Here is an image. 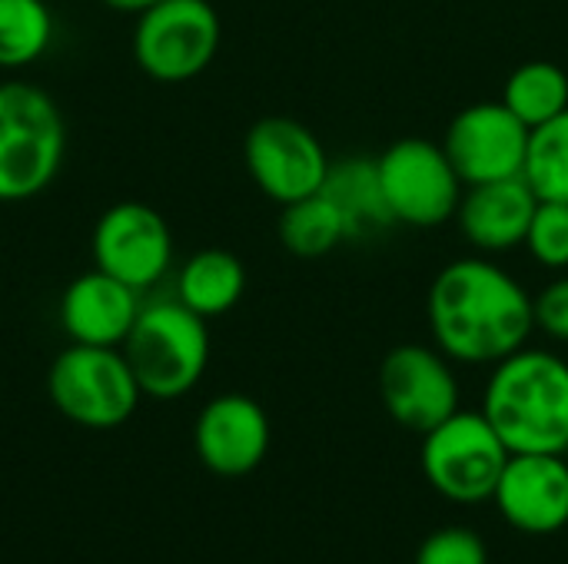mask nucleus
<instances>
[{"label": "nucleus", "mask_w": 568, "mask_h": 564, "mask_svg": "<svg viewBox=\"0 0 568 564\" xmlns=\"http://www.w3.org/2000/svg\"><path fill=\"white\" fill-rule=\"evenodd\" d=\"M433 346L463 366H496L536 332L532 293L493 256L446 263L426 296Z\"/></svg>", "instance_id": "nucleus-1"}, {"label": "nucleus", "mask_w": 568, "mask_h": 564, "mask_svg": "<svg viewBox=\"0 0 568 564\" xmlns=\"http://www.w3.org/2000/svg\"><path fill=\"white\" fill-rule=\"evenodd\" d=\"M483 416L513 455H566L568 362L532 346L506 356L489 372Z\"/></svg>", "instance_id": "nucleus-2"}, {"label": "nucleus", "mask_w": 568, "mask_h": 564, "mask_svg": "<svg viewBox=\"0 0 568 564\" xmlns=\"http://www.w3.org/2000/svg\"><path fill=\"white\" fill-rule=\"evenodd\" d=\"M67 160V120L37 83L0 80V203H27L53 186Z\"/></svg>", "instance_id": "nucleus-3"}, {"label": "nucleus", "mask_w": 568, "mask_h": 564, "mask_svg": "<svg viewBox=\"0 0 568 564\" xmlns=\"http://www.w3.org/2000/svg\"><path fill=\"white\" fill-rule=\"evenodd\" d=\"M120 349L143 389V399L173 402L193 392L206 376L210 326L176 296L150 299Z\"/></svg>", "instance_id": "nucleus-4"}, {"label": "nucleus", "mask_w": 568, "mask_h": 564, "mask_svg": "<svg viewBox=\"0 0 568 564\" xmlns=\"http://www.w3.org/2000/svg\"><path fill=\"white\" fill-rule=\"evenodd\" d=\"M47 396L67 422L93 432H110L133 419L143 389L123 349L70 342L50 362Z\"/></svg>", "instance_id": "nucleus-5"}, {"label": "nucleus", "mask_w": 568, "mask_h": 564, "mask_svg": "<svg viewBox=\"0 0 568 564\" xmlns=\"http://www.w3.org/2000/svg\"><path fill=\"white\" fill-rule=\"evenodd\" d=\"M509 449L489 419L469 409L453 412L446 422L423 435L419 465L426 482L456 505H479L496 495Z\"/></svg>", "instance_id": "nucleus-6"}, {"label": "nucleus", "mask_w": 568, "mask_h": 564, "mask_svg": "<svg viewBox=\"0 0 568 564\" xmlns=\"http://www.w3.org/2000/svg\"><path fill=\"white\" fill-rule=\"evenodd\" d=\"M223 23L210 0H160L136 13L133 60L156 83L196 80L220 53Z\"/></svg>", "instance_id": "nucleus-7"}, {"label": "nucleus", "mask_w": 568, "mask_h": 564, "mask_svg": "<svg viewBox=\"0 0 568 564\" xmlns=\"http://www.w3.org/2000/svg\"><path fill=\"white\" fill-rule=\"evenodd\" d=\"M376 166L396 226L436 229L456 219L466 183L459 180L443 143L403 136L376 156Z\"/></svg>", "instance_id": "nucleus-8"}, {"label": "nucleus", "mask_w": 568, "mask_h": 564, "mask_svg": "<svg viewBox=\"0 0 568 564\" xmlns=\"http://www.w3.org/2000/svg\"><path fill=\"white\" fill-rule=\"evenodd\" d=\"M243 163L256 189L286 206L320 193L333 160L306 123L293 116H263L246 130Z\"/></svg>", "instance_id": "nucleus-9"}, {"label": "nucleus", "mask_w": 568, "mask_h": 564, "mask_svg": "<svg viewBox=\"0 0 568 564\" xmlns=\"http://www.w3.org/2000/svg\"><path fill=\"white\" fill-rule=\"evenodd\" d=\"M93 266L136 293L156 289L173 273V229L146 203L123 199L100 213L90 236Z\"/></svg>", "instance_id": "nucleus-10"}, {"label": "nucleus", "mask_w": 568, "mask_h": 564, "mask_svg": "<svg viewBox=\"0 0 568 564\" xmlns=\"http://www.w3.org/2000/svg\"><path fill=\"white\" fill-rule=\"evenodd\" d=\"M379 399L396 425L426 435L459 412V379L453 359L426 342H403L379 366Z\"/></svg>", "instance_id": "nucleus-11"}, {"label": "nucleus", "mask_w": 568, "mask_h": 564, "mask_svg": "<svg viewBox=\"0 0 568 564\" xmlns=\"http://www.w3.org/2000/svg\"><path fill=\"white\" fill-rule=\"evenodd\" d=\"M532 130L503 103L483 100L463 106L443 136V150L453 160L466 186L523 176Z\"/></svg>", "instance_id": "nucleus-12"}, {"label": "nucleus", "mask_w": 568, "mask_h": 564, "mask_svg": "<svg viewBox=\"0 0 568 564\" xmlns=\"http://www.w3.org/2000/svg\"><path fill=\"white\" fill-rule=\"evenodd\" d=\"M270 416L243 392L210 399L193 425V449L206 472L220 479H243L256 472L270 452Z\"/></svg>", "instance_id": "nucleus-13"}, {"label": "nucleus", "mask_w": 568, "mask_h": 564, "mask_svg": "<svg viewBox=\"0 0 568 564\" xmlns=\"http://www.w3.org/2000/svg\"><path fill=\"white\" fill-rule=\"evenodd\" d=\"M493 502L523 535L562 532L568 525L566 455H509Z\"/></svg>", "instance_id": "nucleus-14"}, {"label": "nucleus", "mask_w": 568, "mask_h": 564, "mask_svg": "<svg viewBox=\"0 0 568 564\" xmlns=\"http://www.w3.org/2000/svg\"><path fill=\"white\" fill-rule=\"evenodd\" d=\"M536 209H539V196L526 183V176H509V180L466 186L453 223L459 226L473 253L503 256L526 246Z\"/></svg>", "instance_id": "nucleus-15"}, {"label": "nucleus", "mask_w": 568, "mask_h": 564, "mask_svg": "<svg viewBox=\"0 0 568 564\" xmlns=\"http://www.w3.org/2000/svg\"><path fill=\"white\" fill-rule=\"evenodd\" d=\"M143 293L133 286L113 279L103 269L80 273L60 296L57 316L60 329L70 342L80 346H123L140 309H143Z\"/></svg>", "instance_id": "nucleus-16"}, {"label": "nucleus", "mask_w": 568, "mask_h": 564, "mask_svg": "<svg viewBox=\"0 0 568 564\" xmlns=\"http://www.w3.org/2000/svg\"><path fill=\"white\" fill-rule=\"evenodd\" d=\"M320 193L339 209L349 239H366V236H376V233L396 226L386 193H383L376 156L333 160Z\"/></svg>", "instance_id": "nucleus-17"}, {"label": "nucleus", "mask_w": 568, "mask_h": 564, "mask_svg": "<svg viewBox=\"0 0 568 564\" xmlns=\"http://www.w3.org/2000/svg\"><path fill=\"white\" fill-rule=\"evenodd\" d=\"M243 293H246V266L240 263V256L216 246L193 253L176 269V283H173V296L206 322L236 309Z\"/></svg>", "instance_id": "nucleus-18"}, {"label": "nucleus", "mask_w": 568, "mask_h": 564, "mask_svg": "<svg viewBox=\"0 0 568 564\" xmlns=\"http://www.w3.org/2000/svg\"><path fill=\"white\" fill-rule=\"evenodd\" d=\"M57 37L47 0H0V70L17 73L40 63Z\"/></svg>", "instance_id": "nucleus-19"}, {"label": "nucleus", "mask_w": 568, "mask_h": 564, "mask_svg": "<svg viewBox=\"0 0 568 564\" xmlns=\"http://www.w3.org/2000/svg\"><path fill=\"white\" fill-rule=\"evenodd\" d=\"M280 209H283L280 223H276L280 243L286 253H293L300 259H323L349 239L339 209L323 193L286 203Z\"/></svg>", "instance_id": "nucleus-20"}, {"label": "nucleus", "mask_w": 568, "mask_h": 564, "mask_svg": "<svg viewBox=\"0 0 568 564\" xmlns=\"http://www.w3.org/2000/svg\"><path fill=\"white\" fill-rule=\"evenodd\" d=\"M499 100L536 130L568 110V73L552 60H529L506 76Z\"/></svg>", "instance_id": "nucleus-21"}, {"label": "nucleus", "mask_w": 568, "mask_h": 564, "mask_svg": "<svg viewBox=\"0 0 568 564\" xmlns=\"http://www.w3.org/2000/svg\"><path fill=\"white\" fill-rule=\"evenodd\" d=\"M523 176L539 199L568 203V110L532 130Z\"/></svg>", "instance_id": "nucleus-22"}, {"label": "nucleus", "mask_w": 568, "mask_h": 564, "mask_svg": "<svg viewBox=\"0 0 568 564\" xmlns=\"http://www.w3.org/2000/svg\"><path fill=\"white\" fill-rule=\"evenodd\" d=\"M523 249L542 269H556V273L568 269V203L539 199V209L532 216Z\"/></svg>", "instance_id": "nucleus-23"}, {"label": "nucleus", "mask_w": 568, "mask_h": 564, "mask_svg": "<svg viewBox=\"0 0 568 564\" xmlns=\"http://www.w3.org/2000/svg\"><path fill=\"white\" fill-rule=\"evenodd\" d=\"M413 564H489V552L473 529H439L416 548Z\"/></svg>", "instance_id": "nucleus-24"}, {"label": "nucleus", "mask_w": 568, "mask_h": 564, "mask_svg": "<svg viewBox=\"0 0 568 564\" xmlns=\"http://www.w3.org/2000/svg\"><path fill=\"white\" fill-rule=\"evenodd\" d=\"M536 329L556 342H568V273L556 276L532 296Z\"/></svg>", "instance_id": "nucleus-25"}, {"label": "nucleus", "mask_w": 568, "mask_h": 564, "mask_svg": "<svg viewBox=\"0 0 568 564\" xmlns=\"http://www.w3.org/2000/svg\"><path fill=\"white\" fill-rule=\"evenodd\" d=\"M110 10H120V13H143L146 7H153V3H160V0H103Z\"/></svg>", "instance_id": "nucleus-26"}]
</instances>
